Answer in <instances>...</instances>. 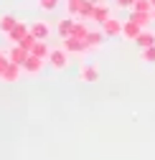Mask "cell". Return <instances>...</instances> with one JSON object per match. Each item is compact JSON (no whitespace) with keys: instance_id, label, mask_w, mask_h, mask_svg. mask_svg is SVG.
<instances>
[{"instance_id":"cell-1","label":"cell","mask_w":155,"mask_h":160,"mask_svg":"<svg viewBox=\"0 0 155 160\" xmlns=\"http://www.w3.org/2000/svg\"><path fill=\"white\" fill-rule=\"evenodd\" d=\"M69 51L61 46V48H51V53H48V58H46V61H48V66L53 69V71H66L69 69Z\"/></svg>"},{"instance_id":"cell-26","label":"cell","mask_w":155,"mask_h":160,"mask_svg":"<svg viewBox=\"0 0 155 160\" xmlns=\"http://www.w3.org/2000/svg\"><path fill=\"white\" fill-rule=\"evenodd\" d=\"M152 23H155V8H152Z\"/></svg>"},{"instance_id":"cell-14","label":"cell","mask_w":155,"mask_h":160,"mask_svg":"<svg viewBox=\"0 0 155 160\" xmlns=\"http://www.w3.org/2000/svg\"><path fill=\"white\" fill-rule=\"evenodd\" d=\"M31 53H33V56H38V58H43V61H46V58H48V53H51V46H48L46 41H36V46L31 48Z\"/></svg>"},{"instance_id":"cell-11","label":"cell","mask_w":155,"mask_h":160,"mask_svg":"<svg viewBox=\"0 0 155 160\" xmlns=\"http://www.w3.org/2000/svg\"><path fill=\"white\" fill-rule=\"evenodd\" d=\"M135 46H140V48H148V46H155V33L150 28H142L140 36L135 38Z\"/></svg>"},{"instance_id":"cell-4","label":"cell","mask_w":155,"mask_h":160,"mask_svg":"<svg viewBox=\"0 0 155 160\" xmlns=\"http://www.w3.org/2000/svg\"><path fill=\"white\" fill-rule=\"evenodd\" d=\"M79 82H84V84L99 82V66H97V64H84L79 69Z\"/></svg>"},{"instance_id":"cell-15","label":"cell","mask_w":155,"mask_h":160,"mask_svg":"<svg viewBox=\"0 0 155 160\" xmlns=\"http://www.w3.org/2000/svg\"><path fill=\"white\" fill-rule=\"evenodd\" d=\"M87 43H89V48H99L104 43V31H89Z\"/></svg>"},{"instance_id":"cell-28","label":"cell","mask_w":155,"mask_h":160,"mask_svg":"<svg viewBox=\"0 0 155 160\" xmlns=\"http://www.w3.org/2000/svg\"><path fill=\"white\" fill-rule=\"evenodd\" d=\"M3 53H5V51H0V56H3Z\"/></svg>"},{"instance_id":"cell-8","label":"cell","mask_w":155,"mask_h":160,"mask_svg":"<svg viewBox=\"0 0 155 160\" xmlns=\"http://www.w3.org/2000/svg\"><path fill=\"white\" fill-rule=\"evenodd\" d=\"M107 18H112V15H109V5H107V3H102V0H97L94 13H92V21H94L97 26H102Z\"/></svg>"},{"instance_id":"cell-23","label":"cell","mask_w":155,"mask_h":160,"mask_svg":"<svg viewBox=\"0 0 155 160\" xmlns=\"http://www.w3.org/2000/svg\"><path fill=\"white\" fill-rule=\"evenodd\" d=\"M56 5H59V0H38V8H41V10H46V13L56 10Z\"/></svg>"},{"instance_id":"cell-3","label":"cell","mask_w":155,"mask_h":160,"mask_svg":"<svg viewBox=\"0 0 155 160\" xmlns=\"http://www.w3.org/2000/svg\"><path fill=\"white\" fill-rule=\"evenodd\" d=\"M28 33H31V23L18 21V23L13 26V31H10V33H5V36H8V41H10V43H21Z\"/></svg>"},{"instance_id":"cell-19","label":"cell","mask_w":155,"mask_h":160,"mask_svg":"<svg viewBox=\"0 0 155 160\" xmlns=\"http://www.w3.org/2000/svg\"><path fill=\"white\" fill-rule=\"evenodd\" d=\"M74 38H82V41H87V36H89V28L84 26V21H76L74 23V31H71Z\"/></svg>"},{"instance_id":"cell-12","label":"cell","mask_w":155,"mask_h":160,"mask_svg":"<svg viewBox=\"0 0 155 160\" xmlns=\"http://www.w3.org/2000/svg\"><path fill=\"white\" fill-rule=\"evenodd\" d=\"M140 31H142V26H138L135 21H125V26H122V38H127V41H135V38L140 36Z\"/></svg>"},{"instance_id":"cell-10","label":"cell","mask_w":155,"mask_h":160,"mask_svg":"<svg viewBox=\"0 0 155 160\" xmlns=\"http://www.w3.org/2000/svg\"><path fill=\"white\" fill-rule=\"evenodd\" d=\"M122 21H117V18H107V21L102 23V31L104 36H122Z\"/></svg>"},{"instance_id":"cell-24","label":"cell","mask_w":155,"mask_h":160,"mask_svg":"<svg viewBox=\"0 0 155 160\" xmlns=\"http://www.w3.org/2000/svg\"><path fill=\"white\" fill-rule=\"evenodd\" d=\"M8 64H10V61H8V53H3V56H0V76H3V71H5Z\"/></svg>"},{"instance_id":"cell-5","label":"cell","mask_w":155,"mask_h":160,"mask_svg":"<svg viewBox=\"0 0 155 160\" xmlns=\"http://www.w3.org/2000/svg\"><path fill=\"white\" fill-rule=\"evenodd\" d=\"M64 48L69 51V53H87V51H92L89 48V43L87 41H82V38H64Z\"/></svg>"},{"instance_id":"cell-6","label":"cell","mask_w":155,"mask_h":160,"mask_svg":"<svg viewBox=\"0 0 155 160\" xmlns=\"http://www.w3.org/2000/svg\"><path fill=\"white\" fill-rule=\"evenodd\" d=\"M21 74H23V66H18V64H8L5 71H3V76H0V82H5V84H15L18 79H21Z\"/></svg>"},{"instance_id":"cell-17","label":"cell","mask_w":155,"mask_h":160,"mask_svg":"<svg viewBox=\"0 0 155 160\" xmlns=\"http://www.w3.org/2000/svg\"><path fill=\"white\" fill-rule=\"evenodd\" d=\"M15 23H18V18H15V15H10V13L0 15V31H3V33H10Z\"/></svg>"},{"instance_id":"cell-22","label":"cell","mask_w":155,"mask_h":160,"mask_svg":"<svg viewBox=\"0 0 155 160\" xmlns=\"http://www.w3.org/2000/svg\"><path fill=\"white\" fill-rule=\"evenodd\" d=\"M140 58L148 64H155V46H148V48H140Z\"/></svg>"},{"instance_id":"cell-21","label":"cell","mask_w":155,"mask_h":160,"mask_svg":"<svg viewBox=\"0 0 155 160\" xmlns=\"http://www.w3.org/2000/svg\"><path fill=\"white\" fill-rule=\"evenodd\" d=\"M130 10H135V13H152V3L150 0H135V5Z\"/></svg>"},{"instance_id":"cell-16","label":"cell","mask_w":155,"mask_h":160,"mask_svg":"<svg viewBox=\"0 0 155 160\" xmlns=\"http://www.w3.org/2000/svg\"><path fill=\"white\" fill-rule=\"evenodd\" d=\"M130 21H135L138 26H142V28H148L150 23H152V13H130Z\"/></svg>"},{"instance_id":"cell-18","label":"cell","mask_w":155,"mask_h":160,"mask_svg":"<svg viewBox=\"0 0 155 160\" xmlns=\"http://www.w3.org/2000/svg\"><path fill=\"white\" fill-rule=\"evenodd\" d=\"M94 5H97V0H84V5H82V10H79V21H92Z\"/></svg>"},{"instance_id":"cell-9","label":"cell","mask_w":155,"mask_h":160,"mask_svg":"<svg viewBox=\"0 0 155 160\" xmlns=\"http://www.w3.org/2000/svg\"><path fill=\"white\" fill-rule=\"evenodd\" d=\"M31 36H36L38 41H46L51 36V26L46 21H36V23H31Z\"/></svg>"},{"instance_id":"cell-27","label":"cell","mask_w":155,"mask_h":160,"mask_svg":"<svg viewBox=\"0 0 155 160\" xmlns=\"http://www.w3.org/2000/svg\"><path fill=\"white\" fill-rule=\"evenodd\" d=\"M150 3H152V8H155V0H150Z\"/></svg>"},{"instance_id":"cell-2","label":"cell","mask_w":155,"mask_h":160,"mask_svg":"<svg viewBox=\"0 0 155 160\" xmlns=\"http://www.w3.org/2000/svg\"><path fill=\"white\" fill-rule=\"evenodd\" d=\"M28 56H31V51H28V48H23L21 43H13V46L8 48V61H10V64H18V66H23Z\"/></svg>"},{"instance_id":"cell-7","label":"cell","mask_w":155,"mask_h":160,"mask_svg":"<svg viewBox=\"0 0 155 160\" xmlns=\"http://www.w3.org/2000/svg\"><path fill=\"white\" fill-rule=\"evenodd\" d=\"M43 58H38V56H28L26 58V64H23V74H31V76H36V74H41V69H43Z\"/></svg>"},{"instance_id":"cell-20","label":"cell","mask_w":155,"mask_h":160,"mask_svg":"<svg viewBox=\"0 0 155 160\" xmlns=\"http://www.w3.org/2000/svg\"><path fill=\"white\" fill-rule=\"evenodd\" d=\"M82 5H84V0H66V10H69V15H71V18H79Z\"/></svg>"},{"instance_id":"cell-25","label":"cell","mask_w":155,"mask_h":160,"mask_svg":"<svg viewBox=\"0 0 155 160\" xmlns=\"http://www.w3.org/2000/svg\"><path fill=\"white\" fill-rule=\"evenodd\" d=\"M114 3H117L120 8H132V5H135V0H114Z\"/></svg>"},{"instance_id":"cell-13","label":"cell","mask_w":155,"mask_h":160,"mask_svg":"<svg viewBox=\"0 0 155 160\" xmlns=\"http://www.w3.org/2000/svg\"><path fill=\"white\" fill-rule=\"evenodd\" d=\"M74 18L69 15V18H61V21H59V36L61 38H71V31H74Z\"/></svg>"}]
</instances>
